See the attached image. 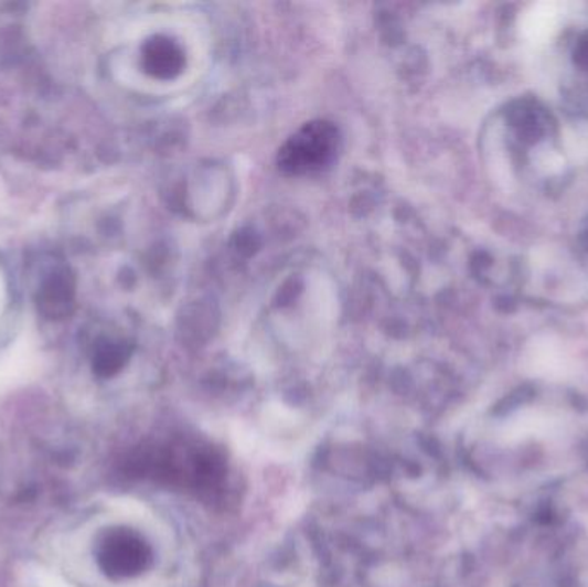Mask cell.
I'll return each instance as SVG.
<instances>
[{
	"mask_svg": "<svg viewBox=\"0 0 588 587\" xmlns=\"http://www.w3.org/2000/svg\"><path fill=\"white\" fill-rule=\"evenodd\" d=\"M338 143H340V137L331 122H310V125H304L297 135H292L288 143L282 147L279 152V164L291 174L320 171L331 164Z\"/></svg>",
	"mask_w": 588,
	"mask_h": 587,
	"instance_id": "1",
	"label": "cell"
},
{
	"mask_svg": "<svg viewBox=\"0 0 588 587\" xmlns=\"http://www.w3.org/2000/svg\"><path fill=\"white\" fill-rule=\"evenodd\" d=\"M2 306H4V282L0 278V312H2Z\"/></svg>",
	"mask_w": 588,
	"mask_h": 587,
	"instance_id": "2",
	"label": "cell"
}]
</instances>
